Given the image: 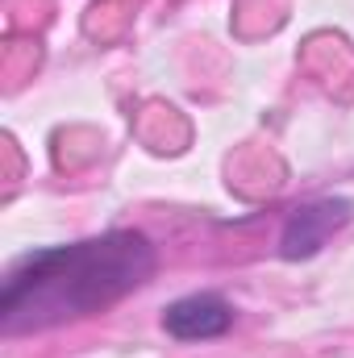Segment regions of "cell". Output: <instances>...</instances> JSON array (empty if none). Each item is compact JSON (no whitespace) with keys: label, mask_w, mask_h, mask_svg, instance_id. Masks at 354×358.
Returning <instances> with one entry per match:
<instances>
[{"label":"cell","mask_w":354,"mask_h":358,"mask_svg":"<svg viewBox=\"0 0 354 358\" xmlns=\"http://www.w3.org/2000/svg\"><path fill=\"white\" fill-rule=\"evenodd\" d=\"M155 246L138 229H108L71 246H42L21 255L0 287V334L25 338L67 321H84L155 275Z\"/></svg>","instance_id":"obj_1"},{"label":"cell","mask_w":354,"mask_h":358,"mask_svg":"<svg viewBox=\"0 0 354 358\" xmlns=\"http://www.w3.org/2000/svg\"><path fill=\"white\" fill-rule=\"evenodd\" d=\"M354 221V200L346 196H321V200H309V204H296L279 229V259L288 263H300V259H313L325 250V242L334 234H342Z\"/></svg>","instance_id":"obj_2"},{"label":"cell","mask_w":354,"mask_h":358,"mask_svg":"<svg viewBox=\"0 0 354 358\" xmlns=\"http://www.w3.org/2000/svg\"><path fill=\"white\" fill-rule=\"evenodd\" d=\"M229 325H234V304L217 292H192L163 308V329L176 342H208L229 334Z\"/></svg>","instance_id":"obj_3"}]
</instances>
